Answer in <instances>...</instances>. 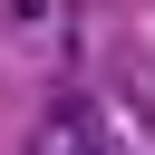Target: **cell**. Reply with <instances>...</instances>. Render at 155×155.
<instances>
[{
    "label": "cell",
    "instance_id": "6da1fadb",
    "mask_svg": "<svg viewBox=\"0 0 155 155\" xmlns=\"http://www.w3.org/2000/svg\"><path fill=\"white\" fill-rule=\"evenodd\" d=\"M29 155H107V136H97V116H87V107H48V116H39V136H29Z\"/></svg>",
    "mask_w": 155,
    "mask_h": 155
}]
</instances>
